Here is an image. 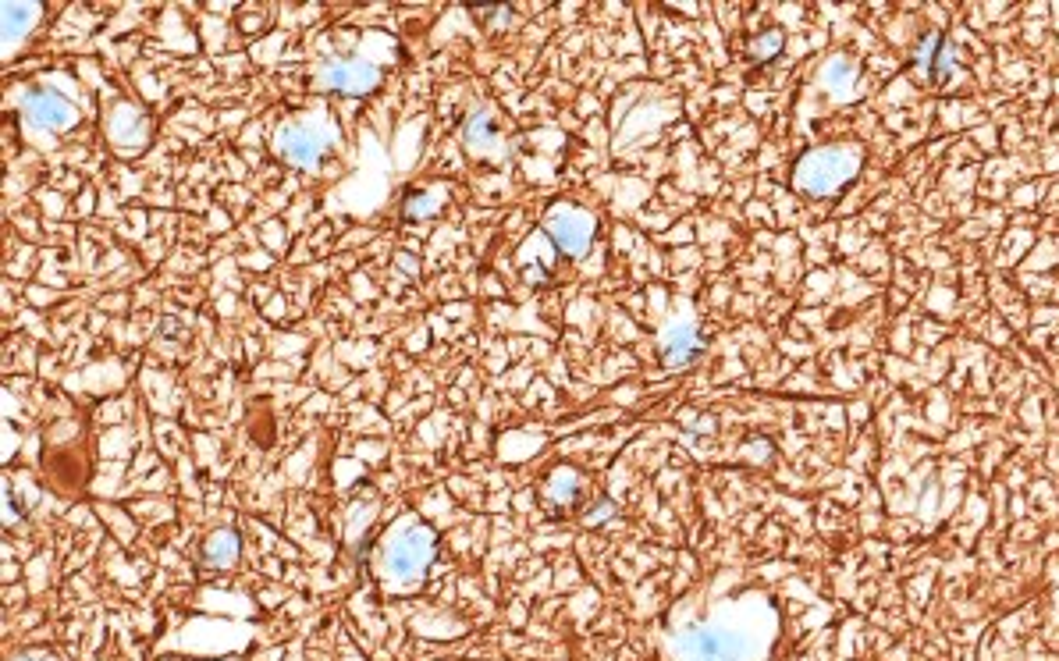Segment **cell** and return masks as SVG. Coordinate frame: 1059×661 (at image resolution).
Wrapping results in <instances>:
<instances>
[{
	"label": "cell",
	"instance_id": "1",
	"mask_svg": "<svg viewBox=\"0 0 1059 661\" xmlns=\"http://www.w3.org/2000/svg\"><path fill=\"white\" fill-rule=\"evenodd\" d=\"M548 239L562 256H587L590 242H594V217L587 210H576L569 203H558L555 214L544 221Z\"/></svg>",
	"mask_w": 1059,
	"mask_h": 661
},
{
	"label": "cell",
	"instance_id": "2",
	"mask_svg": "<svg viewBox=\"0 0 1059 661\" xmlns=\"http://www.w3.org/2000/svg\"><path fill=\"white\" fill-rule=\"evenodd\" d=\"M274 146H278V157L285 164H292V168H313L320 160V153H324V139H317L303 125H285L278 132V143Z\"/></svg>",
	"mask_w": 1059,
	"mask_h": 661
},
{
	"label": "cell",
	"instance_id": "3",
	"mask_svg": "<svg viewBox=\"0 0 1059 661\" xmlns=\"http://www.w3.org/2000/svg\"><path fill=\"white\" fill-rule=\"evenodd\" d=\"M377 82H381V68H374L367 61H335L324 72V86L349 96H367Z\"/></svg>",
	"mask_w": 1059,
	"mask_h": 661
},
{
	"label": "cell",
	"instance_id": "4",
	"mask_svg": "<svg viewBox=\"0 0 1059 661\" xmlns=\"http://www.w3.org/2000/svg\"><path fill=\"white\" fill-rule=\"evenodd\" d=\"M25 111H29L36 121H43V125H72L75 121V111L54 93H32L29 100H25Z\"/></svg>",
	"mask_w": 1059,
	"mask_h": 661
},
{
	"label": "cell",
	"instance_id": "5",
	"mask_svg": "<svg viewBox=\"0 0 1059 661\" xmlns=\"http://www.w3.org/2000/svg\"><path fill=\"white\" fill-rule=\"evenodd\" d=\"M239 558V534L235 530H214V534L203 541V562L207 566H231Z\"/></svg>",
	"mask_w": 1059,
	"mask_h": 661
},
{
	"label": "cell",
	"instance_id": "6",
	"mask_svg": "<svg viewBox=\"0 0 1059 661\" xmlns=\"http://www.w3.org/2000/svg\"><path fill=\"white\" fill-rule=\"evenodd\" d=\"M402 214H406V221H423V217H434V214H438V200H434V192H409L406 200H402Z\"/></svg>",
	"mask_w": 1059,
	"mask_h": 661
},
{
	"label": "cell",
	"instance_id": "7",
	"mask_svg": "<svg viewBox=\"0 0 1059 661\" xmlns=\"http://www.w3.org/2000/svg\"><path fill=\"white\" fill-rule=\"evenodd\" d=\"M693 356H697V342H693V338H672V342L661 349V359H665L669 367H683V363H690Z\"/></svg>",
	"mask_w": 1059,
	"mask_h": 661
},
{
	"label": "cell",
	"instance_id": "8",
	"mask_svg": "<svg viewBox=\"0 0 1059 661\" xmlns=\"http://www.w3.org/2000/svg\"><path fill=\"white\" fill-rule=\"evenodd\" d=\"M608 512H612V502H601L598 509H590L583 519H587V526H598V523H601V516H608Z\"/></svg>",
	"mask_w": 1059,
	"mask_h": 661
}]
</instances>
